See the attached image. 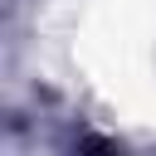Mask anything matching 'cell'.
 Returning <instances> with one entry per match:
<instances>
[{"label": "cell", "mask_w": 156, "mask_h": 156, "mask_svg": "<svg viewBox=\"0 0 156 156\" xmlns=\"http://www.w3.org/2000/svg\"><path fill=\"white\" fill-rule=\"evenodd\" d=\"M78 156H127L117 141H107V136H83L78 141Z\"/></svg>", "instance_id": "6da1fadb"}]
</instances>
